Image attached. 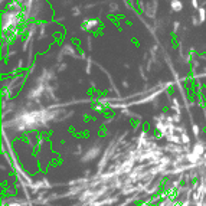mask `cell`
<instances>
[{"mask_svg":"<svg viewBox=\"0 0 206 206\" xmlns=\"http://www.w3.org/2000/svg\"><path fill=\"white\" fill-rule=\"evenodd\" d=\"M199 17H200V20H199V22H205L206 19V12H205V9H200V10H199Z\"/></svg>","mask_w":206,"mask_h":206,"instance_id":"cell-3","label":"cell"},{"mask_svg":"<svg viewBox=\"0 0 206 206\" xmlns=\"http://www.w3.org/2000/svg\"><path fill=\"white\" fill-rule=\"evenodd\" d=\"M97 25H98L97 20H85V22H84V27H85L87 30H91L94 26H97Z\"/></svg>","mask_w":206,"mask_h":206,"instance_id":"cell-2","label":"cell"},{"mask_svg":"<svg viewBox=\"0 0 206 206\" xmlns=\"http://www.w3.org/2000/svg\"><path fill=\"white\" fill-rule=\"evenodd\" d=\"M170 6H172V9H173L174 12H180L182 9H183V3H182L180 0H172Z\"/></svg>","mask_w":206,"mask_h":206,"instance_id":"cell-1","label":"cell"},{"mask_svg":"<svg viewBox=\"0 0 206 206\" xmlns=\"http://www.w3.org/2000/svg\"><path fill=\"white\" fill-rule=\"evenodd\" d=\"M192 4H193L195 7H198V0H192Z\"/></svg>","mask_w":206,"mask_h":206,"instance_id":"cell-4","label":"cell"}]
</instances>
